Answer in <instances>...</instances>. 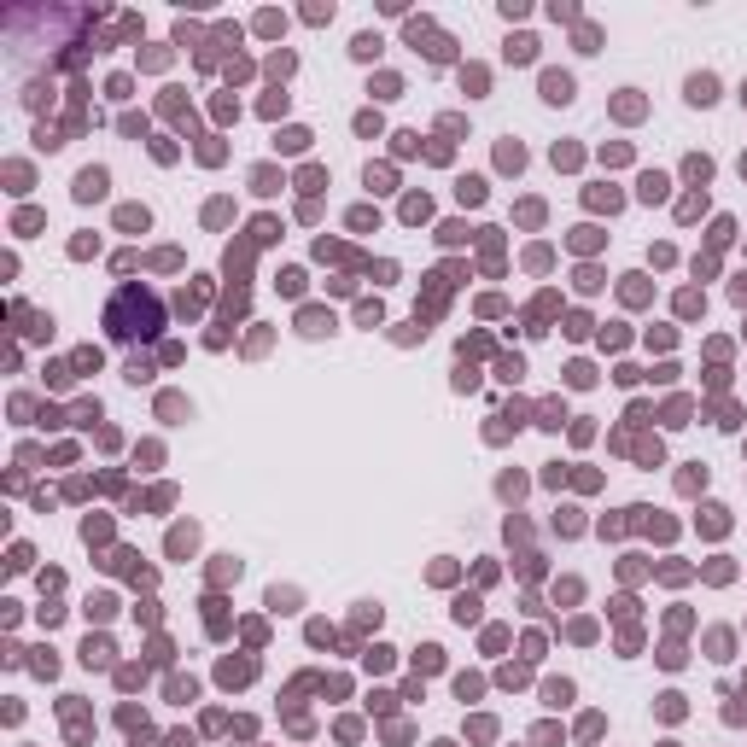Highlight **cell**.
<instances>
[{"label":"cell","instance_id":"4","mask_svg":"<svg viewBox=\"0 0 747 747\" xmlns=\"http://www.w3.org/2000/svg\"><path fill=\"white\" fill-rule=\"evenodd\" d=\"M689 100L707 106V100H712V76H695V82H689Z\"/></svg>","mask_w":747,"mask_h":747},{"label":"cell","instance_id":"3","mask_svg":"<svg viewBox=\"0 0 747 747\" xmlns=\"http://www.w3.org/2000/svg\"><path fill=\"white\" fill-rule=\"evenodd\" d=\"M543 93L549 100H572V82L566 76H543Z\"/></svg>","mask_w":747,"mask_h":747},{"label":"cell","instance_id":"1","mask_svg":"<svg viewBox=\"0 0 747 747\" xmlns=\"http://www.w3.org/2000/svg\"><path fill=\"white\" fill-rule=\"evenodd\" d=\"M158 298L152 292H140V286H123V292L111 298L106 309V327H111V339H147V333H158Z\"/></svg>","mask_w":747,"mask_h":747},{"label":"cell","instance_id":"2","mask_svg":"<svg viewBox=\"0 0 747 747\" xmlns=\"http://www.w3.org/2000/svg\"><path fill=\"white\" fill-rule=\"evenodd\" d=\"M106 193V170H82L76 176V199H100Z\"/></svg>","mask_w":747,"mask_h":747}]
</instances>
